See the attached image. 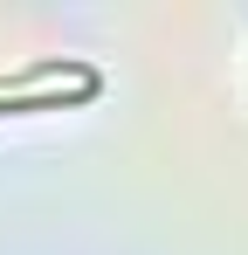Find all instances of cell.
<instances>
[{
    "mask_svg": "<svg viewBox=\"0 0 248 255\" xmlns=\"http://www.w3.org/2000/svg\"><path fill=\"white\" fill-rule=\"evenodd\" d=\"M62 83H104V76H97V62H83V55H41V62H21V69H0V97L62 90Z\"/></svg>",
    "mask_w": 248,
    "mask_h": 255,
    "instance_id": "1",
    "label": "cell"
}]
</instances>
